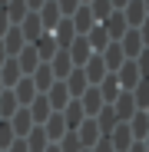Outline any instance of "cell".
I'll use <instances>...</instances> for the list:
<instances>
[{"label": "cell", "mask_w": 149, "mask_h": 152, "mask_svg": "<svg viewBox=\"0 0 149 152\" xmlns=\"http://www.w3.org/2000/svg\"><path fill=\"white\" fill-rule=\"evenodd\" d=\"M99 27L106 30V37H109V43H119L123 40V33H126L129 27H126V17H123L119 10H113L106 20H99Z\"/></svg>", "instance_id": "1"}, {"label": "cell", "mask_w": 149, "mask_h": 152, "mask_svg": "<svg viewBox=\"0 0 149 152\" xmlns=\"http://www.w3.org/2000/svg\"><path fill=\"white\" fill-rule=\"evenodd\" d=\"M139 80H142V76H139V69H136V63H133V60H126V63L116 69V83H119V89H123V93H133Z\"/></svg>", "instance_id": "2"}, {"label": "cell", "mask_w": 149, "mask_h": 152, "mask_svg": "<svg viewBox=\"0 0 149 152\" xmlns=\"http://www.w3.org/2000/svg\"><path fill=\"white\" fill-rule=\"evenodd\" d=\"M17 27H20V33H23V40H27V43H37V40H40L43 33H46L37 13H27V17H23V20L17 23Z\"/></svg>", "instance_id": "3"}, {"label": "cell", "mask_w": 149, "mask_h": 152, "mask_svg": "<svg viewBox=\"0 0 149 152\" xmlns=\"http://www.w3.org/2000/svg\"><path fill=\"white\" fill-rule=\"evenodd\" d=\"M43 96H46V103H50V109H53V113H63V106L70 103V93H66V83H63V80H57Z\"/></svg>", "instance_id": "4"}, {"label": "cell", "mask_w": 149, "mask_h": 152, "mask_svg": "<svg viewBox=\"0 0 149 152\" xmlns=\"http://www.w3.org/2000/svg\"><path fill=\"white\" fill-rule=\"evenodd\" d=\"M106 139H109V145H113V152H126V149H129V145L136 142L126 122H116V129H113V132H109Z\"/></svg>", "instance_id": "5"}, {"label": "cell", "mask_w": 149, "mask_h": 152, "mask_svg": "<svg viewBox=\"0 0 149 152\" xmlns=\"http://www.w3.org/2000/svg\"><path fill=\"white\" fill-rule=\"evenodd\" d=\"M70 23H73V30H76V37H86V33L96 27V20H93V13H90V7H86V4H80V7H76V13L70 17Z\"/></svg>", "instance_id": "6"}, {"label": "cell", "mask_w": 149, "mask_h": 152, "mask_svg": "<svg viewBox=\"0 0 149 152\" xmlns=\"http://www.w3.org/2000/svg\"><path fill=\"white\" fill-rule=\"evenodd\" d=\"M76 139H80V145H83V149H93L99 139H103V136H99V126H96V119H83V122H80Z\"/></svg>", "instance_id": "7"}, {"label": "cell", "mask_w": 149, "mask_h": 152, "mask_svg": "<svg viewBox=\"0 0 149 152\" xmlns=\"http://www.w3.org/2000/svg\"><path fill=\"white\" fill-rule=\"evenodd\" d=\"M60 116H63V122H66V129H70V132H76V129H80V122L86 119V113H83V106H80V99H70V103L63 106Z\"/></svg>", "instance_id": "8"}, {"label": "cell", "mask_w": 149, "mask_h": 152, "mask_svg": "<svg viewBox=\"0 0 149 152\" xmlns=\"http://www.w3.org/2000/svg\"><path fill=\"white\" fill-rule=\"evenodd\" d=\"M23 109L30 113L33 126H43V122L50 119V113H53V109H50V103H46V96H43V93H37V96H33V103H30V106H23Z\"/></svg>", "instance_id": "9"}, {"label": "cell", "mask_w": 149, "mask_h": 152, "mask_svg": "<svg viewBox=\"0 0 149 152\" xmlns=\"http://www.w3.org/2000/svg\"><path fill=\"white\" fill-rule=\"evenodd\" d=\"M66 53H70V63H73V66L80 69V66H83V63H86V60L93 56V50H90L86 37H76V40H73V43L66 46Z\"/></svg>", "instance_id": "10"}, {"label": "cell", "mask_w": 149, "mask_h": 152, "mask_svg": "<svg viewBox=\"0 0 149 152\" xmlns=\"http://www.w3.org/2000/svg\"><path fill=\"white\" fill-rule=\"evenodd\" d=\"M113 113H116V122H129L136 116V103H133V93H119L116 103H113Z\"/></svg>", "instance_id": "11"}, {"label": "cell", "mask_w": 149, "mask_h": 152, "mask_svg": "<svg viewBox=\"0 0 149 152\" xmlns=\"http://www.w3.org/2000/svg\"><path fill=\"white\" fill-rule=\"evenodd\" d=\"M80 69H83V76H86V83H90V86H99V80L106 76V66H103V60H99V53H93Z\"/></svg>", "instance_id": "12"}, {"label": "cell", "mask_w": 149, "mask_h": 152, "mask_svg": "<svg viewBox=\"0 0 149 152\" xmlns=\"http://www.w3.org/2000/svg\"><path fill=\"white\" fill-rule=\"evenodd\" d=\"M30 83L37 86V93H46L50 86L57 83V76H53V69H50V63H40V66L30 73Z\"/></svg>", "instance_id": "13"}, {"label": "cell", "mask_w": 149, "mask_h": 152, "mask_svg": "<svg viewBox=\"0 0 149 152\" xmlns=\"http://www.w3.org/2000/svg\"><path fill=\"white\" fill-rule=\"evenodd\" d=\"M20 80H23V73H20L17 60H13V56H7V60H4V66H0V83H4V89H13Z\"/></svg>", "instance_id": "14"}, {"label": "cell", "mask_w": 149, "mask_h": 152, "mask_svg": "<svg viewBox=\"0 0 149 152\" xmlns=\"http://www.w3.org/2000/svg\"><path fill=\"white\" fill-rule=\"evenodd\" d=\"M80 106H83L86 119H93V116H96L99 109H103L106 103H103V96H99V89H96V86H90V89H86V93L80 96Z\"/></svg>", "instance_id": "15"}, {"label": "cell", "mask_w": 149, "mask_h": 152, "mask_svg": "<svg viewBox=\"0 0 149 152\" xmlns=\"http://www.w3.org/2000/svg\"><path fill=\"white\" fill-rule=\"evenodd\" d=\"M119 13H123V17H126V27H129V30H136V27H139V23H142V20L149 17V13H146V7H142V0H129V4H126V7H123Z\"/></svg>", "instance_id": "16"}, {"label": "cell", "mask_w": 149, "mask_h": 152, "mask_svg": "<svg viewBox=\"0 0 149 152\" xmlns=\"http://www.w3.org/2000/svg\"><path fill=\"white\" fill-rule=\"evenodd\" d=\"M99 60H103V66H106V73H116L123 63H126V56H123V46L119 43H109L103 53H99Z\"/></svg>", "instance_id": "17"}, {"label": "cell", "mask_w": 149, "mask_h": 152, "mask_svg": "<svg viewBox=\"0 0 149 152\" xmlns=\"http://www.w3.org/2000/svg\"><path fill=\"white\" fill-rule=\"evenodd\" d=\"M37 17H40V23H43V30H46V33H53V27L63 20L60 10H57V0H46V4L37 10Z\"/></svg>", "instance_id": "18"}, {"label": "cell", "mask_w": 149, "mask_h": 152, "mask_svg": "<svg viewBox=\"0 0 149 152\" xmlns=\"http://www.w3.org/2000/svg\"><path fill=\"white\" fill-rule=\"evenodd\" d=\"M43 132H46V139H50V142H60L70 129H66V122H63V116H60V113H50V119L43 122Z\"/></svg>", "instance_id": "19"}, {"label": "cell", "mask_w": 149, "mask_h": 152, "mask_svg": "<svg viewBox=\"0 0 149 152\" xmlns=\"http://www.w3.org/2000/svg\"><path fill=\"white\" fill-rule=\"evenodd\" d=\"M30 46L37 50V56H40V63H50V60L57 56V50H60V46H57V40H53V33H43V37H40L37 43H30Z\"/></svg>", "instance_id": "20"}, {"label": "cell", "mask_w": 149, "mask_h": 152, "mask_svg": "<svg viewBox=\"0 0 149 152\" xmlns=\"http://www.w3.org/2000/svg\"><path fill=\"white\" fill-rule=\"evenodd\" d=\"M13 60H17V66H20V73H23V76H30V73L40 66V56H37V50H33L30 43L23 46V50H20V53H17Z\"/></svg>", "instance_id": "21"}, {"label": "cell", "mask_w": 149, "mask_h": 152, "mask_svg": "<svg viewBox=\"0 0 149 152\" xmlns=\"http://www.w3.org/2000/svg\"><path fill=\"white\" fill-rule=\"evenodd\" d=\"M119 46H123V56H126V60H136V56L142 53V50H146L136 30H126V33H123V40H119Z\"/></svg>", "instance_id": "22"}, {"label": "cell", "mask_w": 149, "mask_h": 152, "mask_svg": "<svg viewBox=\"0 0 149 152\" xmlns=\"http://www.w3.org/2000/svg\"><path fill=\"white\" fill-rule=\"evenodd\" d=\"M96 89H99V96H103V103H106V106H113V103H116V96L123 93V89H119V83H116V73H106L103 80H99V86H96Z\"/></svg>", "instance_id": "23"}, {"label": "cell", "mask_w": 149, "mask_h": 152, "mask_svg": "<svg viewBox=\"0 0 149 152\" xmlns=\"http://www.w3.org/2000/svg\"><path fill=\"white\" fill-rule=\"evenodd\" d=\"M53 40H57V46L60 50H66L73 40H76V30H73V23H70V17H63L57 27H53Z\"/></svg>", "instance_id": "24"}, {"label": "cell", "mask_w": 149, "mask_h": 152, "mask_svg": "<svg viewBox=\"0 0 149 152\" xmlns=\"http://www.w3.org/2000/svg\"><path fill=\"white\" fill-rule=\"evenodd\" d=\"M0 43H4V50H7V56H17L23 46H27V40H23V33H20V27H10L4 37H0Z\"/></svg>", "instance_id": "25"}, {"label": "cell", "mask_w": 149, "mask_h": 152, "mask_svg": "<svg viewBox=\"0 0 149 152\" xmlns=\"http://www.w3.org/2000/svg\"><path fill=\"white\" fill-rule=\"evenodd\" d=\"M66 93H70V99H80L86 89H90V83H86V76H83V69H73L70 76H66Z\"/></svg>", "instance_id": "26"}, {"label": "cell", "mask_w": 149, "mask_h": 152, "mask_svg": "<svg viewBox=\"0 0 149 152\" xmlns=\"http://www.w3.org/2000/svg\"><path fill=\"white\" fill-rule=\"evenodd\" d=\"M7 122L13 126V136H17V139H23V136H27V132L33 129V119H30V113L23 109V106H20V109H17V113H13Z\"/></svg>", "instance_id": "27"}, {"label": "cell", "mask_w": 149, "mask_h": 152, "mask_svg": "<svg viewBox=\"0 0 149 152\" xmlns=\"http://www.w3.org/2000/svg\"><path fill=\"white\" fill-rule=\"evenodd\" d=\"M50 69H53V76H57V80H66V76L76 69V66L70 63V53H66V50H57V56L50 60Z\"/></svg>", "instance_id": "28"}, {"label": "cell", "mask_w": 149, "mask_h": 152, "mask_svg": "<svg viewBox=\"0 0 149 152\" xmlns=\"http://www.w3.org/2000/svg\"><path fill=\"white\" fill-rule=\"evenodd\" d=\"M126 126H129V132H133V139H136V142H142V139L149 136V119H146V113H142V109H136V116H133Z\"/></svg>", "instance_id": "29"}, {"label": "cell", "mask_w": 149, "mask_h": 152, "mask_svg": "<svg viewBox=\"0 0 149 152\" xmlns=\"http://www.w3.org/2000/svg\"><path fill=\"white\" fill-rule=\"evenodd\" d=\"M13 96H17V103H20V106H30V103H33V96H37V86L30 83V76H23V80L13 86Z\"/></svg>", "instance_id": "30"}, {"label": "cell", "mask_w": 149, "mask_h": 152, "mask_svg": "<svg viewBox=\"0 0 149 152\" xmlns=\"http://www.w3.org/2000/svg\"><path fill=\"white\" fill-rule=\"evenodd\" d=\"M23 142H27L30 152H43V149L50 145V139H46V132H43V126H33V129L23 136Z\"/></svg>", "instance_id": "31"}, {"label": "cell", "mask_w": 149, "mask_h": 152, "mask_svg": "<svg viewBox=\"0 0 149 152\" xmlns=\"http://www.w3.org/2000/svg\"><path fill=\"white\" fill-rule=\"evenodd\" d=\"M93 119H96V126H99V136H109V132L116 129V113H113V106H103Z\"/></svg>", "instance_id": "32"}, {"label": "cell", "mask_w": 149, "mask_h": 152, "mask_svg": "<svg viewBox=\"0 0 149 152\" xmlns=\"http://www.w3.org/2000/svg\"><path fill=\"white\" fill-rule=\"evenodd\" d=\"M86 43H90V50H93V53H103V50L109 46V37H106V30L96 23V27L86 33Z\"/></svg>", "instance_id": "33"}, {"label": "cell", "mask_w": 149, "mask_h": 152, "mask_svg": "<svg viewBox=\"0 0 149 152\" xmlns=\"http://www.w3.org/2000/svg\"><path fill=\"white\" fill-rule=\"evenodd\" d=\"M17 109H20V103H17L13 89H4V93H0V119H10Z\"/></svg>", "instance_id": "34"}, {"label": "cell", "mask_w": 149, "mask_h": 152, "mask_svg": "<svg viewBox=\"0 0 149 152\" xmlns=\"http://www.w3.org/2000/svg\"><path fill=\"white\" fill-rule=\"evenodd\" d=\"M86 7H90V13H93L96 23H99V20H106V17L113 13V4H109V0H90Z\"/></svg>", "instance_id": "35"}, {"label": "cell", "mask_w": 149, "mask_h": 152, "mask_svg": "<svg viewBox=\"0 0 149 152\" xmlns=\"http://www.w3.org/2000/svg\"><path fill=\"white\" fill-rule=\"evenodd\" d=\"M4 10H7V17H10V23H13V27H17V23H20L23 17L30 13V10H27V4H23V0H10V4H7Z\"/></svg>", "instance_id": "36"}, {"label": "cell", "mask_w": 149, "mask_h": 152, "mask_svg": "<svg viewBox=\"0 0 149 152\" xmlns=\"http://www.w3.org/2000/svg\"><path fill=\"white\" fill-rule=\"evenodd\" d=\"M133 103H136V109H146V106H149V80H139V83H136Z\"/></svg>", "instance_id": "37"}, {"label": "cell", "mask_w": 149, "mask_h": 152, "mask_svg": "<svg viewBox=\"0 0 149 152\" xmlns=\"http://www.w3.org/2000/svg\"><path fill=\"white\" fill-rule=\"evenodd\" d=\"M60 152H83V145H80V139H76V132H66L60 142H53Z\"/></svg>", "instance_id": "38"}, {"label": "cell", "mask_w": 149, "mask_h": 152, "mask_svg": "<svg viewBox=\"0 0 149 152\" xmlns=\"http://www.w3.org/2000/svg\"><path fill=\"white\" fill-rule=\"evenodd\" d=\"M133 63H136V69H139V76H142V80H149V46L142 50V53H139Z\"/></svg>", "instance_id": "39"}, {"label": "cell", "mask_w": 149, "mask_h": 152, "mask_svg": "<svg viewBox=\"0 0 149 152\" xmlns=\"http://www.w3.org/2000/svg\"><path fill=\"white\" fill-rule=\"evenodd\" d=\"M76 7H80V0H57L60 17H73V13H76Z\"/></svg>", "instance_id": "40"}, {"label": "cell", "mask_w": 149, "mask_h": 152, "mask_svg": "<svg viewBox=\"0 0 149 152\" xmlns=\"http://www.w3.org/2000/svg\"><path fill=\"white\" fill-rule=\"evenodd\" d=\"M136 33H139V40H142V46H149V17L136 27Z\"/></svg>", "instance_id": "41"}, {"label": "cell", "mask_w": 149, "mask_h": 152, "mask_svg": "<svg viewBox=\"0 0 149 152\" xmlns=\"http://www.w3.org/2000/svg\"><path fill=\"white\" fill-rule=\"evenodd\" d=\"M10 27H13V23H10V17H7V10L0 7V37H4V33H7Z\"/></svg>", "instance_id": "42"}, {"label": "cell", "mask_w": 149, "mask_h": 152, "mask_svg": "<svg viewBox=\"0 0 149 152\" xmlns=\"http://www.w3.org/2000/svg\"><path fill=\"white\" fill-rule=\"evenodd\" d=\"M90 152H113V145H109V139L103 136V139H99V142H96V145H93Z\"/></svg>", "instance_id": "43"}, {"label": "cell", "mask_w": 149, "mask_h": 152, "mask_svg": "<svg viewBox=\"0 0 149 152\" xmlns=\"http://www.w3.org/2000/svg\"><path fill=\"white\" fill-rule=\"evenodd\" d=\"M7 152H30V149H27V142H23V139H13V145H10Z\"/></svg>", "instance_id": "44"}, {"label": "cell", "mask_w": 149, "mask_h": 152, "mask_svg": "<svg viewBox=\"0 0 149 152\" xmlns=\"http://www.w3.org/2000/svg\"><path fill=\"white\" fill-rule=\"evenodd\" d=\"M23 4H27V10H30V13H37V10L46 4V0H23Z\"/></svg>", "instance_id": "45"}, {"label": "cell", "mask_w": 149, "mask_h": 152, "mask_svg": "<svg viewBox=\"0 0 149 152\" xmlns=\"http://www.w3.org/2000/svg\"><path fill=\"white\" fill-rule=\"evenodd\" d=\"M126 152H146V145H142V142H133V145H129Z\"/></svg>", "instance_id": "46"}, {"label": "cell", "mask_w": 149, "mask_h": 152, "mask_svg": "<svg viewBox=\"0 0 149 152\" xmlns=\"http://www.w3.org/2000/svg\"><path fill=\"white\" fill-rule=\"evenodd\" d=\"M109 4H113V10H123V7L129 4V0H109Z\"/></svg>", "instance_id": "47"}, {"label": "cell", "mask_w": 149, "mask_h": 152, "mask_svg": "<svg viewBox=\"0 0 149 152\" xmlns=\"http://www.w3.org/2000/svg\"><path fill=\"white\" fill-rule=\"evenodd\" d=\"M4 60H7V50H4V43H0V66H4Z\"/></svg>", "instance_id": "48"}, {"label": "cell", "mask_w": 149, "mask_h": 152, "mask_svg": "<svg viewBox=\"0 0 149 152\" xmlns=\"http://www.w3.org/2000/svg\"><path fill=\"white\" fill-rule=\"evenodd\" d=\"M43 152H60V149H57V145H53V142H50V145H46V149H43Z\"/></svg>", "instance_id": "49"}, {"label": "cell", "mask_w": 149, "mask_h": 152, "mask_svg": "<svg viewBox=\"0 0 149 152\" xmlns=\"http://www.w3.org/2000/svg\"><path fill=\"white\" fill-rule=\"evenodd\" d=\"M142 145H146V152H149V136H146V139H142Z\"/></svg>", "instance_id": "50"}, {"label": "cell", "mask_w": 149, "mask_h": 152, "mask_svg": "<svg viewBox=\"0 0 149 152\" xmlns=\"http://www.w3.org/2000/svg\"><path fill=\"white\" fill-rule=\"evenodd\" d=\"M142 7H146V13H149V0H142Z\"/></svg>", "instance_id": "51"}, {"label": "cell", "mask_w": 149, "mask_h": 152, "mask_svg": "<svg viewBox=\"0 0 149 152\" xmlns=\"http://www.w3.org/2000/svg\"><path fill=\"white\" fill-rule=\"evenodd\" d=\"M7 4H10V0H0V7H7Z\"/></svg>", "instance_id": "52"}, {"label": "cell", "mask_w": 149, "mask_h": 152, "mask_svg": "<svg viewBox=\"0 0 149 152\" xmlns=\"http://www.w3.org/2000/svg\"><path fill=\"white\" fill-rule=\"evenodd\" d=\"M142 113H146V119H149V106H146V109H142Z\"/></svg>", "instance_id": "53"}, {"label": "cell", "mask_w": 149, "mask_h": 152, "mask_svg": "<svg viewBox=\"0 0 149 152\" xmlns=\"http://www.w3.org/2000/svg\"><path fill=\"white\" fill-rule=\"evenodd\" d=\"M80 4H90V0H80Z\"/></svg>", "instance_id": "54"}, {"label": "cell", "mask_w": 149, "mask_h": 152, "mask_svg": "<svg viewBox=\"0 0 149 152\" xmlns=\"http://www.w3.org/2000/svg\"><path fill=\"white\" fill-rule=\"evenodd\" d=\"M0 93H4V83H0Z\"/></svg>", "instance_id": "55"}, {"label": "cell", "mask_w": 149, "mask_h": 152, "mask_svg": "<svg viewBox=\"0 0 149 152\" xmlns=\"http://www.w3.org/2000/svg\"><path fill=\"white\" fill-rule=\"evenodd\" d=\"M83 152H90V149H83Z\"/></svg>", "instance_id": "56"}]
</instances>
